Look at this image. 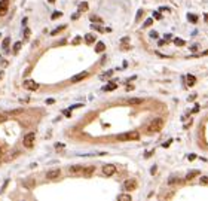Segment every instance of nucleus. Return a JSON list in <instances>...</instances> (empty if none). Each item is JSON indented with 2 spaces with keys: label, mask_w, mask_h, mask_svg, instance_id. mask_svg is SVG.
Wrapping results in <instances>:
<instances>
[{
  "label": "nucleus",
  "mask_w": 208,
  "mask_h": 201,
  "mask_svg": "<svg viewBox=\"0 0 208 201\" xmlns=\"http://www.w3.org/2000/svg\"><path fill=\"white\" fill-rule=\"evenodd\" d=\"M165 43H167V40H165V39H164V40H160V42H159V45H160V46H162V45H165Z\"/></svg>",
  "instance_id": "nucleus-43"
},
{
  "label": "nucleus",
  "mask_w": 208,
  "mask_h": 201,
  "mask_svg": "<svg viewBox=\"0 0 208 201\" xmlns=\"http://www.w3.org/2000/svg\"><path fill=\"white\" fill-rule=\"evenodd\" d=\"M152 22H153V19L152 18H149L146 22H144V27H149V26H152Z\"/></svg>",
  "instance_id": "nucleus-30"
},
{
  "label": "nucleus",
  "mask_w": 208,
  "mask_h": 201,
  "mask_svg": "<svg viewBox=\"0 0 208 201\" xmlns=\"http://www.w3.org/2000/svg\"><path fill=\"white\" fill-rule=\"evenodd\" d=\"M195 158H196V155H189V160H190V161H193Z\"/></svg>",
  "instance_id": "nucleus-42"
},
{
  "label": "nucleus",
  "mask_w": 208,
  "mask_h": 201,
  "mask_svg": "<svg viewBox=\"0 0 208 201\" xmlns=\"http://www.w3.org/2000/svg\"><path fill=\"white\" fill-rule=\"evenodd\" d=\"M159 11H160V12H167V11H170V9H168V8H164V6H162V8H160Z\"/></svg>",
  "instance_id": "nucleus-41"
},
{
  "label": "nucleus",
  "mask_w": 208,
  "mask_h": 201,
  "mask_svg": "<svg viewBox=\"0 0 208 201\" xmlns=\"http://www.w3.org/2000/svg\"><path fill=\"white\" fill-rule=\"evenodd\" d=\"M21 46H22V43H21V42H16V43L13 45V52L16 54V52H18V51L21 49Z\"/></svg>",
  "instance_id": "nucleus-19"
},
{
  "label": "nucleus",
  "mask_w": 208,
  "mask_h": 201,
  "mask_svg": "<svg viewBox=\"0 0 208 201\" xmlns=\"http://www.w3.org/2000/svg\"><path fill=\"white\" fill-rule=\"evenodd\" d=\"M0 37H2V34H0Z\"/></svg>",
  "instance_id": "nucleus-45"
},
{
  "label": "nucleus",
  "mask_w": 208,
  "mask_h": 201,
  "mask_svg": "<svg viewBox=\"0 0 208 201\" xmlns=\"http://www.w3.org/2000/svg\"><path fill=\"white\" fill-rule=\"evenodd\" d=\"M62 113H64L65 116H68V118H70V116H72V110H70V109H68V110H64Z\"/></svg>",
  "instance_id": "nucleus-31"
},
{
  "label": "nucleus",
  "mask_w": 208,
  "mask_h": 201,
  "mask_svg": "<svg viewBox=\"0 0 208 201\" xmlns=\"http://www.w3.org/2000/svg\"><path fill=\"white\" fill-rule=\"evenodd\" d=\"M174 43H175V46H184V45H186V42H184L183 39H180V37H175Z\"/></svg>",
  "instance_id": "nucleus-17"
},
{
  "label": "nucleus",
  "mask_w": 208,
  "mask_h": 201,
  "mask_svg": "<svg viewBox=\"0 0 208 201\" xmlns=\"http://www.w3.org/2000/svg\"><path fill=\"white\" fill-rule=\"evenodd\" d=\"M9 11V0H0V16H5Z\"/></svg>",
  "instance_id": "nucleus-7"
},
{
  "label": "nucleus",
  "mask_w": 208,
  "mask_h": 201,
  "mask_svg": "<svg viewBox=\"0 0 208 201\" xmlns=\"http://www.w3.org/2000/svg\"><path fill=\"white\" fill-rule=\"evenodd\" d=\"M24 37H26V39H28V37H30V30H28V29H26V31H24Z\"/></svg>",
  "instance_id": "nucleus-33"
},
{
  "label": "nucleus",
  "mask_w": 208,
  "mask_h": 201,
  "mask_svg": "<svg viewBox=\"0 0 208 201\" xmlns=\"http://www.w3.org/2000/svg\"><path fill=\"white\" fill-rule=\"evenodd\" d=\"M118 88V83L116 82H110V83H107L103 89H104V91H113V89H116Z\"/></svg>",
  "instance_id": "nucleus-13"
},
{
  "label": "nucleus",
  "mask_w": 208,
  "mask_h": 201,
  "mask_svg": "<svg viewBox=\"0 0 208 201\" xmlns=\"http://www.w3.org/2000/svg\"><path fill=\"white\" fill-rule=\"evenodd\" d=\"M162 128H164V121L160 119V118H155V119L150 122L147 131H149V133H159Z\"/></svg>",
  "instance_id": "nucleus-3"
},
{
  "label": "nucleus",
  "mask_w": 208,
  "mask_h": 201,
  "mask_svg": "<svg viewBox=\"0 0 208 201\" xmlns=\"http://www.w3.org/2000/svg\"><path fill=\"white\" fill-rule=\"evenodd\" d=\"M195 176H199V171H198V170H192V171H189V173L186 174V180H192V179H193Z\"/></svg>",
  "instance_id": "nucleus-14"
},
{
  "label": "nucleus",
  "mask_w": 208,
  "mask_h": 201,
  "mask_svg": "<svg viewBox=\"0 0 208 201\" xmlns=\"http://www.w3.org/2000/svg\"><path fill=\"white\" fill-rule=\"evenodd\" d=\"M104 49H106V45L103 42H98L95 45V52H104Z\"/></svg>",
  "instance_id": "nucleus-15"
},
{
  "label": "nucleus",
  "mask_w": 208,
  "mask_h": 201,
  "mask_svg": "<svg viewBox=\"0 0 208 201\" xmlns=\"http://www.w3.org/2000/svg\"><path fill=\"white\" fill-rule=\"evenodd\" d=\"M49 2H51V3H54V2H55V0H49Z\"/></svg>",
  "instance_id": "nucleus-44"
},
{
  "label": "nucleus",
  "mask_w": 208,
  "mask_h": 201,
  "mask_svg": "<svg viewBox=\"0 0 208 201\" xmlns=\"http://www.w3.org/2000/svg\"><path fill=\"white\" fill-rule=\"evenodd\" d=\"M198 46H199V45H198V43H195V45H192V46H190V49H192V51H196V49H198Z\"/></svg>",
  "instance_id": "nucleus-37"
},
{
  "label": "nucleus",
  "mask_w": 208,
  "mask_h": 201,
  "mask_svg": "<svg viewBox=\"0 0 208 201\" xmlns=\"http://www.w3.org/2000/svg\"><path fill=\"white\" fill-rule=\"evenodd\" d=\"M95 39H97V36H95V34H91V33L85 34V42H86V43H89V45H91V43H94V42H95Z\"/></svg>",
  "instance_id": "nucleus-11"
},
{
  "label": "nucleus",
  "mask_w": 208,
  "mask_h": 201,
  "mask_svg": "<svg viewBox=\"0 0 208 201\" xmlns=\"http://www.w3.org/2000/svg\"><path fill=\"white\" fill-rule=\"evenodd\" d=\"M143 14H144V11H143V9L138 11V12H137V16H135V21H140V18L143 16Z\"/></svg>",
  "instance_id": "nucleus-26"
},
{
  "label": "nucleus",
  "mask_w": 208,
  "mask_h": 201,
  "mask_svg": "<svg viewBox=\"0 0 208 201\" xmlns=\"http://www.w3.org/2000/svg\"><path fill=\"white\" fill-rule=\"evenodd\" d=\"M9 43H11V39H9V37H6V39L3 40V43H2V46H3V49H8V46H9Z\"/></svg>",
  "instance_id": "nucleus-21"
},
{
  "label": "nucleus",
  "mask_w": 208,
  "mask_h": 201,
  "mask_svg": "<svg viewBox=\"0 0 208 201\" xmlns=\"http://www.w3.org/2000/svg\"><path fill=\"white\" fill-rule=\"evenodd\" d=\"M95 167L94 165H70L68 173L70 174H79V176H91L94 173Z\"/></svg>",
  "instance_id": "nucleus-1"
},
{
  "label": "nucleus",
  "mask_w": 208,
  "mask_h": 201,
  "mask_svg": "<svg viewBox=\"0 0 208 201\" xmlns=\"http://www.w3.org/2000/svg\"><path fill=\"white\" fill-rule=\"evenodd\" d=\"M91 21H97V22H103V19H101V18H98V16H95V15H91Z\"/></svg>",
  "instance_id": "nucleus-28"
},
{
  "label": "nucleus",
  "mask_w": 208,
  "mask_h": 201,
  "mask_svg": "<svg viewBox=\"0 0 208 201\" xmlns=\"http://www.w3.org/2000/svg\"><path fill=\"white\" fill-rule=\"evenodd\" d=\"M170 145H171V140H168V142H167V143H164V145H162V146H164V148H168V146H170Z\"/></svg>",
  "instance_id": "nucleus-40"
},
{
  "label": "nucleus",
  "mask_w": 208,
  "mask_h": 201,
  "mask_svg": "<svg viewBox=\"0 0 208 201\" xmlns=\"http://www.w3.org/2000/svg\"><path fill=\"white\" fill-rule=\"evenodd\" d=\"M0 118H2V115H0Z\"/></svg>",
  "instance_id": "nucleus-46"
},
{
  "label": "nucleus",
  "mask_w": 208,
  "mask_h": 201,
  "mask_svg": "<svg viewBox=\"0 0 208 201\" xmlns=\"http://www.w3.org/2000/svg\"><path fill=\"white\" fill-rule=\"evenodd\" d=\"M61 15H62V14H61L60 11H57V12L52 14V19H55V18H58V16H61Z\"/></svg>",
  "instance_id": "nucleus-29"
},
{
  "label": "nucleus",
  "mask_w": 208,
  "mask_h": 201,
  "mask_svg": "<svg viewBox=\"0 0 208 201\" xmlns=\"http://www.w3.org/2000/svg\"><path fill=\"white\" fill-rule=\"evenodd\" d=\"M143 101H144L143 98H129L126 103L131 104V106H137V104H143Z\"/></svg>",
  "instance_id": "nucleus-12"
},
{
  "label": "nucleus",
  "mask_w": 208,
  "mask_h": 201,
  "mask_svg": "<svg viewBox=\"0 0 208 201\" xmlns=\"http://www.w3.org/2000/svg\"><path fill=\"white\" fill-rule=\"evenodd\" d=\"M153 16H155L156 19H160V18H162V15H160L159 12H153Z\"/></svg>",
  "instance_id": "nucleus-32"
},
{
  "label": "nucleus",
  "mask_w": 208,
  "mask_h": 201,
  "mask_svg": "<svg viewBox=\"0 0 208 201\" xmlns=\"http://www.w3.org/2000/svg\"><path fill=\"white\" fill-rule=\"evenodd\" d=\"M164 37H165V40L168 42V40H171V39H173V34H170V33H168V34H165Z\"/></svg>",
  "instance_id": "nucleus-36"
},
{
  "label": "nucleus",
  "mask_w": 208,
  "mask_h": 201,
  "mask_svg": "<svg viewBox=\"0 0 208 201\" xmlns=\"http://www.w3.org/2000/svg\"><path fill=\"white\" fill-rule=\"evenodd\" d=\"M80 40H82L80 37H76V39L73 40V45H77V43H80Z\"/></svg>",
  "instance_id": "nucleus-38"
},
{
  "label": "nucleus",
  "mask_w": 208,
  "mask_h": 201,
  "mask_svg": "<svg viewBox=\"0 0 208 201\" xmlns=\"http://www.w3.org/2000/svg\"><path fill=\"white\" fill-rule=\"evenodd\" d=\"M86 9H88V3H86V2H83V3L79 5V12H83V11H86Z\"/></svg>",
  "instance_id": "nucleus-22"
},
{
  "label": "nucleus",
  "mask_w": 208,
  "mask_h": 201,
  "mask_svg": "<svg viewBox=\"0 0 208 201\" xmlns=\"http://www.w3.org/2000/svg\"><path fill=\"white\" fill-rule=\"evenodd\" d=\"M114 173H116V167H114L113 164H106V165H103V174H106V176H113Z\"/></svg>",
  "instance_id": "nucleus-6"
},
{
  "label": "nucleus",
  "mask_w": 208,
  "mask_h": 201,
  "mask_svg": "<svg viewBox=\"0 0 208 201\" xmlns=\"http://www.w3.org/2000/svg\"><path fill=\"white\" fill-rule=\"evenodd\" d=\"M177 182H180V179H177L175 176H173L171 179H168V183H170V185H173V183H177Z\"/></svg>",
  "instance_id": "nucleus-24"
},
{
  "label": "nucleus",
  "mask_w": 208,
  "mask_h": 201,
  "mask_svg": "<svg viewBox=\"0 0 208 201\" xmlns=\"http://www.w3.org/2000/svg\"><path fill=\"white\" fill-rule=\"evenodd\" d=\"M118 200H124V201H131V195H119Z\"/></svg>",
  "instance_id": "nucleus-25"
},
{
  "label": "nucleus",
  "mask_w": 208,
  "mask_h": 201,
  "mask_svg": "<svg viewBox=\"0 0 208 201\" xmlns=\"http://www.w3.org/2000/svg\"><path fill=\"white\" fill-rule=\"evenodd\" d=\"M46 103H48V104H54L55 100H54V98H49V100H46Z\"/></svg>",
  "instance_id": "nucleus-39"
},
{
  "label": "nucleus",
  "mask_w": 208,
  "mask_h": 201,
  "mask_svg": "<svg viewBox=\"0 0 208 201\" xmlns=\"http://www.w3.org/2000/svg\"><path fill=\"white\" fill-rule=\"evenodd\" d=\"M199 183H201V185H208V176H202V177L199 179Z\"/></svg>",
  "instance_id": "nucleus-20"
},
{
  "label": "nucleus",
  "mask_w": 208,
  "mask_h": 201,
  "mask_svg": "<svg viewBox=\"0 0 208 201\" xmlns=\"http://www.w3.org/2000/svg\"><path fill=\"white\" fill-rule=\"evenodd\" d=\"M116 139H118L119 142L138 140V139H140V133H138V131H128V133H124V134H119V136H116Z\"/></svg>",
  "instance_id": "nucleus-2"
},
{
  "label": "nucleus",
  "mask_w": 208,
  "mask_h": 201,
  "mask_svg": "<svg viewBox=\"0 0 208 201\" xmlns=\"http://www.w3.org/2000/svg\"><path fill=\"white\" fill-rule=\"evenodd\" d=\"M111 75H113V70H109V72H106V73H103V75H101V79L104 81V79H107V78H110Z\"/></svg>",
  "instance_id": "nucleus-23"
},
{
  "label": "nucleus",
  "mask_w": 208,
  "mask_h": 201,
  "mask_svg": "<svg viewBox=\"0 0 208 201\" xmlns=\"http://www.w3.org/2000/svg\"><path fill=\"white\" fill-rule=\"evenodd\" d=\"M86 76H88V72H82V73H77V75H75V76L72 78V82H73V83H76V82H79V81L85 79Z\"/></svg>",
  "instance_id": "nucleus-10"
},
{
  "label": "nucleus",
  "mask_w": 208,
  "mask_h": 201,
  "mask_svg": "<svg viewBox=\"0 0 208 201\" xmlns=\"http://www.w3.org/2000/svg\"><path fill=\"white\" fill-rule=\"evenodd\" d=\"M195 83H196V78L193 75H187V85L189 86H193Z\"/></svg>",
  "instance_id": "nucleus-16"
},
{
  "label": "nucleus",
  "mask_w": 208,
  "mask_h": 201,
  "mask_svg": "<svg viewBox=\"0 0 208 201\" xmlns=\"http://www.w3.org/2000/svg\"><path fill=\"white\" fill-rule=\"evenodd\" d=\"M22 86H24L26 89H30V91H36V89L39 88V83H36V82L31 81V79H27V81H24Z\"/></svg>",
  "instance_id": "nucleus-5"
},
{
  "label": "nucleus",
  "mask_w": 208,
  "mask_h": 201,
  "mask_svg": "<svg viewBox=\"0 0 208 201\" xmlns=\"http://www.w3.org/2000/svg\"><path fill=\"white\" fill-rule=\"evenodd\" d=\"M137 188V183L135 180H131V179H128V180L124 182V191H132Z\"/></svg>",
  "instance_id": "nucleus-9"
},
{
  "label": "nucleus",
  "mask_w": 208,
  "mask_h": 201,
  "mask_svg": "<svg viewBox=\"0 0 208 201\" xmlns=\"http://www.w3.org/2000/svg\"><path fill=\"white\" fill-rule=\"evenodd\" d=\"M187 19L192 22V24H196L198 22V15H193V14H189L187 15Z\"/></svg>",
  "instance_id": "nucleus-18"
},
{
  "label": "nucleus",
  "mask_w": 208,
  "mask_h": 201,
  "mask_svg": "<svg viewBox=\"0 0 208 201\" xmlns=\"http://www.w3.org/2000/svg\"><path fill=\"white\" fill-rule=\"evenodd\" d=\"M62 29H64V26H61V27H58V29H55V30H54V31L51 33V36H55V34H58V33H60V31H61Z\"/></svg>",
  "instance_id": "nucleus-27"
},
{
  "label": "nucleus",
  "mask_w": 208,
  "mask_h": 201,
  "mask_svg": "<svg viewBox=\"0 0 208 201\" xmlns=\"http://www.w3.org/2000/svg\"><path fill=\"white\" fill-rule=\"evenodd\" d=\"M83 104H80V103H77V104H73V106H70V110L72 109H77V107H82Z\"/></svg>",
  "instance_id": "nucleus-35"
},
{
  "label": "nucleus",
  "mask_w": 208,
  "mask_h": 201,
  "mask_svg": "<svg viewBox=\"0 0 208 201\" xmlns=\"http://www.w3.org/2000/svg\"><path fill=\"white\" fill-rule=\"evenodd\" d=\"M61 176V170L55 168V170H49L48 173H46V177L51 179V180H55V179H58Z\"/></svg>",
  "instance_id": "nucleus-8"
},
{
  "label": "nucleus",
  "mask_w": 208,
  "mask_h": 201,
  "mask_svg": "<svg viewBox=\"0 0 208 201\" xmlns=\"http://www.w3.org/2000/svg\"><path fill=\"white\" fill-rule=\"evenodd\" d=\"M34 140H36V134L34 133H28L24 136V139H22V145H24V148H33L34 146Z\"/></svg>",
  "instance_id": "nucleus-4"
},
{
  "label": "nucleus",
  "mask_w": 208,
  "mask_h": 201,
  "mask_svg": "<svg viewBox=\"0 0 208 201\" xmlns=\"http://www.w3.org/2000/svg\"><path fill=\"white\" fill-rule=\"evenodd\" d=\"M158 36H159V34H158L156 31H152V33H150V37H152V39H158Z\"/></svg>",
  "instance_id": "nucleus-34"
}]
</instances>
